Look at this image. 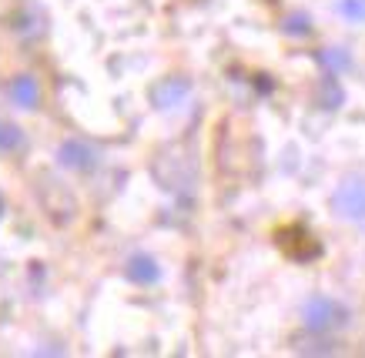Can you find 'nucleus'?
Instances as JSON below:
<instances>
[{"label": "nucleus", "instance_id": "nucleus-5", "mask_svg": "<svg viewBox=\"0 0 365 358\" xmlns=\"http://www.w3.org/2000/svg\"><path fill=\"white\" fill-rule=\"evenodd\" d=\"M61 164L74 171H88L98 164V151L91 144H84V141H64L61 144Z\"/></svg>", "mask_w": 365, "mask_h": 358}, {"label": "nucleus", "instance_id": "nucleus-12", "mask_svg": "<svg viewBox=\"0 0 365 358\" xmlns=\"http://www.w3.org/2000/svg\"><path fill=\"white\" fill-rule=\"evenodd\" d=\"M0 214H4V198H0Z\"/></svg>", "mask_w": 365, "mask_h": 358}, {"label": "nucleus", "instance_id": "nucleus-2", "mask_svg": "<svg viewBox=\"0 0 365 358\" xmlns=\"http://www.w3.org/2000/svg\"><path fill=\"white\" fill-rule=\"evenodd\" d=\"M342 322H345V308L339 302H332V298L315 295V298L305 302V325H309L312 332H329V328H335V325H342Z\"/></svg>", "mask_w": 365, "mask_h": 358}, {"label": "nucleus", "instance_id": "nucleus-3", "mask_svg": "<svg viewBox=\"0 0 365 358\" xmlns=\"http://www.w3.org/2000/svg\"><path fill=\"white\" fill-rule=\"evenodd\" d=\"M332 204L349 221H365V181H345L332 194Z\"/></svg>", "mask_w": 365, "mask_h": 358}, {"label": "nucleus", "instance_id": "nucleus-1", "mask_svg": "<svg viewBox=\"0 0 365 358\" xmlns=\"http://www.w3.org/2000/svg\"><path fill=\"white\" fill-rule=\"evenodd\" d=\"M278 248L285 251L288 258H295V261H312V258L322 255V245L312 238V231H305L302 224H292V228H282L275 235Z\"/></svg>", "mask_w": 365, "mask_h": 358}, {"label": "nucleus", "instance_id": "nucleus-10", "mask_svg": "<svg viewBox=\"0 0 365 358\" xmlns=\"http://www.w3.org/2000/svg\"><path fill=\"white\" fill-rule=\"evenodd\" d=\"M335 7H339V14H342V17H349V21L365 23V0H339Z\"/></svg>", "mask_w": 365, "mask_h": 358}, {"label": "nucleus", "instance_id": "nucleus-7", "mask_svg": "<svg viewBox=\"0 0 365 358\" xmlns=\"http://www.w3.org/2000/svg\"><path fill=\"white\" fill-rule=\"evenodd\" d=\"M7 94L14 98V104H17V107H34V104H37V84H34V78H17V80H11Z\"/></svg>", "mask_w": 365, "mask_h": 358}, {"label": "nucleus", "instance_id": "nucleus-11", "mask_svg": "<svg viewBox=\"0 0 365 358\" xmlns=\"http://www.w3.org/2000/svg\"><path fill=\"white\" fill-rule=\"evenodd\" d=\"M285 31H288V34H305V31H309V21H305V17H299V14H295V17H288Z\"/></svg>", "mask_w": 365, "mask_h": 358}, {"label": "nucleus", "instance_id": "nucleus-8", "mask_svg": "<svg viewBox=\"0 0 365 358\" xmlns=\"http://www.w3.org/2000/svg\"><path fill=\"white\" fill-rule=\"evenodd\" d=\"M319 60H322V64H325L329 70H335V74L352 64V60H349V51H342V47H325V51L319 54Z\"/></svg>", "mask_w": 365, "mask_h": 358}, {"label": "nucleus", "instance_id": "nucleus-9", "mask_svg": "<svg viewBox=\"0 0 365 358\" xmlns=\"http://www.w3.org/2000/svg\"><path fill=\"white\" fill-rule=\"evenodd\" d=\"M24 144V135L14 127V124L0 121V151H17Z\"/></svg>", "mask_w": 365, "mask_h": 358}, {"label": "nucleus", "instance_id": "nucleus-6", "mask_svg": "<svg viewBox=\"0 0 365 358\" xmlns=\"http://www.w3.org/2000/svg\"><path fill=\"white\" fill-rule=\"evenodd\" d=\"M158 275H161V268L155 265V258L134 255L131 261H128V278L138 281V285H151V281H158Z\"/></svg>", "mask_w": 365, "mask_h": 358}, {"label": "nucleus", "instance_id": "nucleus-4", "mask_svg": "<svg viewBox=\"0 0 365 358\" xmlns=\"http://www.w3.org/2000/svg\"><path fill=\"white\" fill-rule=\"evenodd\" d=\"M188 94H191L188 80L168 78V80H161V84L151 90V101H155L161 111H175V107H181V104L188 101Z\"/></svg>", "mask_w": 365, "mask_h": 358}]
</instances>
